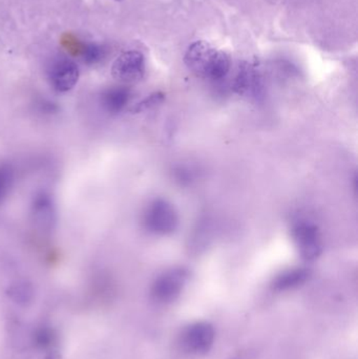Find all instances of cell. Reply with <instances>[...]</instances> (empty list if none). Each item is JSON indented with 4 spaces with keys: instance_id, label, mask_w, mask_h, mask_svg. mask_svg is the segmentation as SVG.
<instances>
[{
    "instance_id": "obj_14",
    "label": "cell",
    "mask_w": 358,
    "mask_h": 359,
    "mask_svg": "<svg viewBox=\"0 0 358 359\" xmlns=\"http://www.w3.org/2000/svg\"><path fill=\"white\" fill-rule=\"evenodd\" d=\"M14 184V172L8 164H0V205L4 202Z\"/></svg>"
},
{
    "instance_id": "obj_9",
    "label": "cell",
    "mask_w": 358,
    "mask_h": 359,
    "mask_svg": "<svg viewBox=\"0 0 358 359\" xmlns=\"http://www.w3.org/2000/svg\"><path fill=\"white\" fill-rule=\"evenodd\" d=\"M132 98V93L126 86H113L103 90L100 96V104L106 113L117 115L121 113Z\"/></svg>"
},
{
    "instance_id": "obj_7",
    "label": "cell",
    "mask_w": 358,
    "mask_h": 359,
    "mask_svg": "<svg viewBox=\"0 0 358 359\" xmlns=\"http://www.w3.org/2000/svg\"><path fill=\"white\" fill-rule=\"evenodd\" d=\"M214 326L207 322H199L191 325L183 332L182 345L186 351L197 355L208 353L214 346Z\"/></svg>"
},
{
    "instance_id": "obj_11",
    "label": "cell",
    "mask_w": 358,
    "mask_h": 359,
    "mask_svg": "<svg viewBox=\"0 0 358 359\" xmlns=\"http://www.w3.org/2000/svg\"><path fill=\"white\" fill-rule=\"evenodd\" d=\"M310 270L306 268H294L279 274L273 282V289L277 292L292 290L303 286L310 278Z\"/></svg>"
},
{
    "instance_id": "obj_3",
    "label": "cell",
    "mask_w": 358,
    "mask_h": 359,
    "mask_svg": "<svg viewBox=\"0 0 358 359\" xmlns=\"http://www.w3.org/2000/svg\"><path fill=\"white\" fill-rule=\"evenodd\" d=\"M291 236L298 253L307 262L315 261L323 252V241L317 224L300 219L291 227Z\"/></svg>"
},
{
    "instance_id": "obj_2",
    "label": "cell",
    "mask_w": 358,
    "mask_h": 359,
    "mask_svg": "<svg viewBox=\"0 0 358 359\" xmlns=\"http://www.w3.org/2000/svg\"><path fill=\"white\" fill-rule=\"evenodd\" d=\"M144 229L155 236H170L179 227V215L174 205L164 198L151 201L142 215Z\"/></svg>"
},
{
    "instance_id": "obj_8",
    "label": "cell",
    "mask_w": 358,
    "mask_h": 359,
    "mask_svg": "<svg viewBox=\"0 0 358 359\" xmlns=\"http://www.w3.org/2000/svg\"><path fill=\"white\" fill-rule=\"evenodd\" d=\"M31 212L38 226L43 229L52 227L56 217L54 198L48 192L38 191L32 200Z\"/></svg>"
},
{
    "instance_id": "obj_19",
    "label": "cell",
    "mask_w": 358,
    "mask_h": 359,
    "mask_svg": "<svg viewBox=\"0 0 358 359\" xmlns=\"http://www.w3.org/2000/svg\"><path fill=\"white\" fill-rule=\"evenodd\" d=\"M233 359H239V358H233Z\"/></svg>"
},
{
    "instance_id": "obj_18",
    "label": "cell",
    "mask_w": 358,
    "mask_h": 359,
    "mask_svg": "<svg viewBox=\"0 0 358 359\" xmlns=\"http://www.w3.org/2000/svg\"><path fill=\"white\" fill-rule=\"evenodd\" d=\"M117 1H121V0H117Z\"/></svg>"
},
{
    "instance_id": "obj_15",
    "label": "cell",
    "mask_w": 358,
    "mask_h": 359,
    "mask_svg": "<svg viewBox=\"0 0 358 359\" xmlns=\"http://www.w3.org/2000/svg\"><path fill=\"white\" fill-rule=\"evenodd\" d=\"M164 99H165V96H164L163 93H153V94L149 95L146 98L136 103V104L130 109V111H132V114H140L143 113V111H149V109L161 104Z\"/></svg>"
},
{
    "instance_id": "obj_4",
    "label": "cell",
    "mask_w": 358,
    "mask_h": 359,
    "mask_svg": "<svg viewBox=\"0 0 358 359\" xmlns=\"http://www.w3.org/2000/svg\"><path fill=\"white\" fill-rule=\"evenodd\" d=\"M189 280V271L185 268H172L160 274L151 289V299L158 304H170L176 301Z\"/></svg>"
},
{
    "instance_id": "obj_1",
    "label": "cell",
    "mask_w": 358,
    "mask_h": 359,
    "mask_svg": "<svg viewBox=\"0 0 358 359\" xmlns=\"http://www.w3.org/2000/svg\"><path fill=\"white\" fill-rule=\"evenodd\" d=\"M184 61L193 73L205 79H223L230 69L228 55L203 40L189 46Z\"/></svg>"
},
{
    "instance_id": "obj_5",
    "label": "cell",
    "mask_w": 358,
    "mask_h": 359,
    "mask_svg": "<svg viewBox=\"0 0 358 359\" xmlns=\"http://www.w3.org/2000/svg\"><path fill=\"white\" fill-rule=\"evenodd\" d=\"M79 69L71 59L59 57L54 59L48 67V79L53 90L67 93L75 88L79 80Z\"/></svg>"
},
{
    "instance_id": "obj_12",
    "label": "cell",
    "mask_w": 358,
    "mask_h": 359,
    "mask_svg": "<svg viewBox=\"0 0 358 359\" xmlns=\"http://www.w3.org/2000/svg\"><path fill=\"white\" fill-rule=\"evenodd\" d=\"M57 341V334L54 329L48 326L39 327L33 334V343L39 350H50Z\"/></svg>"
},
{
    "instance_id": "obj_17",
    "label": "cell",
    "mask_w": 358,
    "mask_h": 359,
    "mask_svg": "<svg viewBox=\"0 0 358 359\" xmlns=\"http://www.w3.org/2000/svg\"><path fill=\"white\" fill-rule=\"evenodd\" d=\"M46 359H59V355L56 353L50 354Z\"/></svg>"
},
{
    "instance_id": "obj_13",
    "label": "cell",
    "mask_w": 358,
    "mask_h": 359,
    "mask_svg": "<svg viewBox=\"0 0 358 359\" xmlns=\"http://www.w3.org/2000/svg\"><path fill=\"white\" fill-rule=\"evenodd\" d=\"M33 288L27 282H17L8 289V295L18 304H27L33 299Z\"/></svg>"
},
{
    "instance_id": "obj_6",
    "label": "cell",
    "mask_w": 358,
    "mask_h": 359,
    "mask_svg": "<svg viewBox=\"0 0 358 359\" xmlns=\"http://www.w3.org/2000/svg\"><path fill=\"white\" fill-rule=\"evenodd\" d=\"M111 75L122 83L140 81L145 75V59L138 50H128L120 55L111 67Z\"/></svg>"
},
{
    "instance_id": "obj_16",
    "label": "cell",
    "mask_w": 358,
    "mask_h": 359,
    "mask_svg": "<svg viewBox=\"0 0 358 359\" xmlns=\"http://www.w3.org/2000/svg\"><path fill=\"white\" fill-rule=\"evenodd\" d=\"M81 55L84 62L95 65L103 58V50L94 44H88V46H83Z\"/></svg>"
},
{
    "instance_id": "obj_10",
    "label": "cell",
    "mask_w": 358,
    "mask_h": 359,
    "mask_svg": "<svg viewBox=\"0 0 358 359\" xmlns=\"http://www.w3.org/2000/svg\"><path fill=\"white\" fill-rule=\"evenodd\" d=\"M233 88L237 94L241 96L254 97L258 98L262 94V83L256 72L252 67L245 65L240 69L235 78Z\"/></svg>"
}]
</instances>
